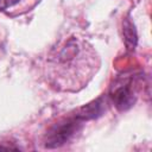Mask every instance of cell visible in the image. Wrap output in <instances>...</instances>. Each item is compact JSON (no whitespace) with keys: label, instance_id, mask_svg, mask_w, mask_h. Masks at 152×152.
Returning a JSON list of instances; mask_svg holds the SVG:
<instances>
[{"label":"cell","instance_id":"1","mask_svg":"<svg viewBox=\"0 0 152 152\" xmlns=\"http://www.w3.org/2000/svg\"><path fill=\"white\" fill-rule=\"evenodd\" d=\"M82 122L83 120L75 114V116L68 118L56 124L48 132L44 140V146L48 148H56L63 146L81 129Z\"/></svg>","mask_w":152,"mask_h":152},{"label":"cell","instance_id":"2","mask_svg":"<svg viewBox=\"0 0 152 152\" xmlns=\"http://www.w3.org/2000/svg\"><path fill=\"white\" fill-rule=\"evenodd\" d=\"M110 96L119 110H127L135 102V95L128 84H121L116 87Z\"/></svg>","mask_w":152,"mask_h":152},{"label":"cell","instance_id":"3","mask_svg":"<svg viewBox=\"0 0 152 152\" xmlns=\"http://www.w3.org/2000/svg\"><path fill=\"white\" fill-rule=\"evenodd\" d=\"M103 112V103L101 102V100H95L91 103H88L86 106H83L82 108L78 109V112L76 113V115L78 118H81L83 121L90 120V119H95L97 116H100Z\"/></svg>","mask_w":152,"mask_h":152},{"label":"cell","instance_id":"4","mask_svg":"<svg viewBox=\"0 0 152 152\" xmlns=\"http://www.w3.org/2000/svg\"><path fill=\"white\" fill-rule=\"evenodd\" d=\"M122 32H124V39H125V44H126L127 49L128 50H134V48L137 45V42H138V34H137L135 26L129 20V18H126L124 20Z\"/></svg>","mask_w":152,"mask_h":152},{"label":"cell","instance_id":"5","mask_svg":"<svg viewBox=\"0 0 152 152\" xmlns=\"http://www.w3.org/2000/svg\"><path fill=\"white\" fill-rule=\"evenodd\" d=\"M18 2H19V0H0V10L4 11V10H6V8H8V7H11Z\"/></svg>","mask_w":152,"mask_h":152}]
</instances>
